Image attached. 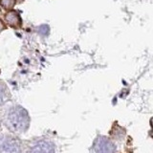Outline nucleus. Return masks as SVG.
Segmentation results:
<instances>
[{"label":"nucleus","mask_w":153,"mask_h":153,"mask_svg":"<svg viewBox=\"0 0 153 153\" xmlns=\"http://www.w3.org/2000/svg\"><path fill=\"white\" fill-rule=\"evenodd\" d=\"M4 122L13 133H23L30 126V117L24 108L16 106L8 110L5 115Z\"/></svg>","instance_id":"obj_1"},{"label":"nucleus","mask_w":153,"mask_h":153,"mask_svg":"<svg viewBox=\"0 0 153 153\" xmlns=\"http://www.w3.org/2000/svg\"><path fill=\"white\" fill-rule=\"evenodd\" d=\"M116 150V145L109 138L102 135L95 139L92 147H91L92 153H115Z\"/></svg>","instance_id":"obj_2"},{"label":"nucleus","mask_w":153,"mask_h":153,"mask_svg":"<svg viewBox=\"0 0 153 153\" xmlns=\"http://www.w3.org/2000/svg\"><path fill=\"white\" fill-rule=\"evenodd\" d=\"M21 145L13 135L0 136V153H20Z\"/></svg>","instance_id":"obj_3"},{"label":"nucleus","mask_w":153,"mask_h":153,"mask_svg":"<svg viewBox=\"0 0 153 153\" xmlns=\"http://www.w3.org/2000/svg\"><path fill=\"white\" fill-rule=\"evenodd\" d=\"M55 146L49 141L42 140L36 143L30 149L28 153H55Z\"/></svg>","instance_id":"obj_4"},{"label":"nucleus","mask_w":153,"mask_h":153,"mask_svg":"<svg viewBox=\"0 0 153 153\" xmlns=\"http://www.w3.org/2000/svg\"><path fill=\"white\" fill-rule=\"evenodd\" d=\"M5 20L10 26L14 28H20L21 27V18L19 14L16 11H10L5 16Z\"/></svg>","instance_id":"obj_5"},{"label":"nucleus","mask_w":153,"mask_h":153,"mask_svg":"<svg viewBox=\"0 0 153 153\" xmlns=\"http://www.w3.org/2000/svg\"><path fill=\"white\" fill-rule=\"evenodd\" d=\"M0 5L7 11H11L16 5V0H0Z\"/></svg>","instance_id":"obj_6"},{"label":"nucleus","mask_w":153,"mask_h":153,"mask_svg":"<svg viewBox=\"0 0 153 153\" xmlns=\"http://www.w3.org/2000/svg\"><path fill=\"white\" fill-rule=\"evenodd\" d=\"M8 99V95L5 88L2 85H0V104H3Z\"/></svg>","instance_id":"obj_7"},{"label":"nucleus","mask_w":153,"mask_h":153,"mask_svg":"<svg viewBox=\"0 0 153 153\" xmlns=\"http://www.w3.org/2000/svg\"><path fill=\"white\" fill-rule=\"evenodd\" d=\"M39 31L41 32V33H44V35H47V33L49 32V28L46 25H43L39 28Z\"/></svg>","instance_id":"obj_8"},{"label":"nucleus","mask_w":153,"mask_h":153,"mask_svg":"<svg viewBox=\"0 0 153 153\" xmlns=\"http://www.w3.org/2000/svg\"><path fill=\"white\" fill-rule=\"evenodd\" d=\"M4 29H5V25H4V23H3L1 20H0V32H1L2 30H4Z\"/></svg>","instance_id":"obj_9"},{"label":"nucleus","mask_w":153,"mask_h":153,"mask_svg":"<svg viewBox=\"0 0 153 153\" xmlns=\"http://www.w3.org/2000/svg\"><path fill=\"white\" fill-rule=\"evenodd\" d=\"M150 126H151V127L153 128V118L150 120Z\"/></svg>","instance_id":"obj_10"}]
</instances>
